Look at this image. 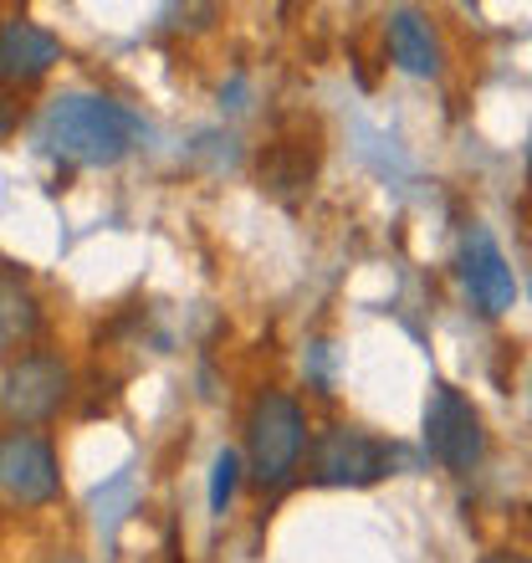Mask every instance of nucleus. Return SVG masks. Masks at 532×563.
Masks as SVG:
<instances>
[{"label":"nucleus","mask_w":532,"mask_h":563,"mask_svg":"<svg viewBox=\"0 0 532 563\" xmlns=\"http://www.w3.org/2000/svg\"><path fill=\"white\" fill-rule=\"evenodd\" d=\"M487 563H528V559H512V553H497V559H487Z\"/></svg>","instance_id":"obj_14"},{"label":"nucleus","mask_w":532,"mask_h":563,"mask_svg":"<svg viewBox=\"0 0 532 563\" xmlns=\"http://www.w3.org/2000/svg\"><path fill=\"white\" fill-rule=\"evenodd\" d=\"M389 52L410 77H435L441 73V52H435V36L414 11H395L389 15Z\"/></svg>","instance_id":"obj_9"},{"label":"nucleus","mask_w":532,"mask_h":563,"mask_svg":"<svg viewBox=\"0 0 532 563\" xmlns=\"http://www.w3.org/2000/svg\"><path fill=\"white\" fill-rule=\"evenodd\" d=\"M389 461H395V451L385 441H374V435L348 426L323 430L318 445H312V476L323 487H369V482H379L389 472Z\"/></svg>","instance_id":"obj_3"},{"label":"nucleus","mask_w":532,"mask_h":563,"mask_svg":"<svg viewBox=\"0 0 532 563\" xmlns=\"http://www.w3.org/2000/svg\"><path fill=\"white\" fill-rule=\"evenodd\" d=\"M11 134V113H5V108H0V139Z\"/></svg>","instance_id":"obj_13"},{"label":"nucleus","mask_w":532,"mask_h":563,"mask_svg":"<svg viewBox=\"0 0 532 563\" xmlns=\"http://www.w3.org/2000/svg\"><path fill=\"white\" fill-rule=\"evenodd\" d=\"M425 445L430 456L441 461L445 472H472L487 441H481V416L472 410V400L461 389L441 385L425 405Z\"/></svg>","instance_id":"obj_2"},{"label":"nucleus","mask_w":532,"mask_h":563,"mask_svg":"<svg viewBox=\"0 0 532 563\" xmlns=\"http://www.w3.org/2000/svg\"><path fill=\"white\" fill-rule=\"evenodd\" d=\"M62 400H67V369H62L57 358H46V354H31V358H21V364H11L5 385H0V405H5V416L21 420V426L46 420Z\"/></svg>","instance_id":"obj_5"},{"label":"nucleus","mask_w":532,"mask_h":563,"mask_svg":"<svg viewBox=\"0 0 532 563\" xmlns=\"http://www.w3.org/2000/svg\"><path fill=\"white\" fill-rule=\"evenodd\" d=\"M31 328H36V308H31V297L21 292V282L0 277V343L26 339Z\"/></svg>","instance_id":"obj_11"},{"label":"nucleus","mask_w":532,"mask_h":563,"mask_svg":"<svg viewBox=\"0 0 532 563\" xmlns=\"http://www.w3.org/2000/svg\"><path fill=\"white\" fill-rule=\"evenodd\" d=\"M0 492L11 503H46L57 492V461H52L42 435L11 430L0 441Z\"/></svg>","instance_id":"obj_6"},{"label":"nucleus","mask_w":532,"mask_h":563,"mask_svg":"<svg viewBox=\"0 0 532 563\" xmlns=\"http://www.w3.org/2000/svg\"><path fill=\"white\" fill-rule=\"evenodd\" d=\"M461 272H466V287L487 312H507L512 297H518V282H512V267H507L502 246L491 241L487 225H472L461 236Z\"/></svg>","instance_id":"obj_7"},{"label":"nucleus","mask_w":532,"mask_h":563,"mask_svg":"<svg viewBox=\"0 0 532 563\" xmlns=\"http://www.w3.org/2000/svg\"><path fill=\"white\" fill-rule=\"evenodd\" d=\"M133 492H138V482H133V466H123L119 476H108L103 487L92 492V522H98V533H103V543H113V533H119V522L129 518Z\"/></svg>","instance_id":"obj_10"},{"label":"nucleus","mask_w":532,"mask_h":563,"mask_svg":"<svg viewBox=\"0 0 532 563\" xmlns=\"http://www.w3.org/2000/svg\"><path fill=\"white\" fill-rule=\"evenodd\" d=\"M138 119L123 103L103 98V92H62L42 113V148L62 154L73 164H119L133 144H138Z\"/></svg>","instance_id":"obj_1"},{"label":"nucleus","mask_w":532,"mask_h":563,"mask_svg":"<svg viewBox=\"0 0 532 563\" xmlns=\"http://www.w3.org/2000/svg\"><path fill=\"white\" fill-rule=\"evenodd\" d=\"M62 57V46L52 31L31 26V21H0V77L5 82H36L52 73V62Z\"/></svg>","instance_id":"obj_8"},{"label":"nucleus","mask_w":532,"mask_h":563,"mask_svg":"<svg viewBox=\"0 0 532 563\" xmlns=\"http://www.w3.org/2000/svg\"><path fill=\"white\" fill-rule=\"evenodd\" d=\"M302 456V410L287 395H262L252 410V466L262 482H287Z\"/></svg>","instance_id":"obj_4"},{"label":"nucleus","mask_w":532,"mask_h":563,"mask_svg":"<svg viewBox=\"0 0 532 563\" xmlns=\"http://www.w3.org/2000/svg\"><path fill=\"white\" fill-rule=\"evenodd\" d=\"M236 482H241V456L236 451H221L215 466H210V512H225V507H231Z\"/></svg>","instance_id":"obj_12"}]
</instances>
